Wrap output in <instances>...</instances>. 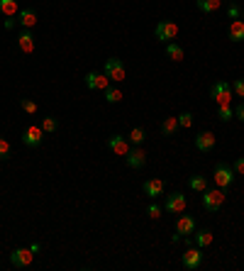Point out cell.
Instances as JSON below:
<instances>
[{
  "label": "cell",
  "mask_w": 244,
  "mask_h": 271,
  "mask_svg": "<svg viewBox=\"0 0 244 271\" xmlns=\"http://www.w3.org/2000/svg\"><path fill=\"white\" fill-rule=\"evenodd\" d=\"M225 203V191L222 188H212V191H203V208L207 213H217Z\"/></svg>",
  "instance_id": "cell-1"
},
{
  "label": "cell",
  "mask_w": 244,
  "mask_h": 271,
  "mask_svg": "<svg viewBox=\"0 0 244 271\" xmlns=\"http://www.w3.org/2000/svg\"><path fill=\"white\" fill-rule=\"evenodd\" d=\"M178 25L176 22H171V20H161L159 25H156V30H154V37L159 39V42H164V44H169V42H173L176 37H178Z\"/></svg>",
  "instance_id": "cell-2"
},
{
  "label": "cell",
  "mask_w": 244,
  "mask_h": 271,
  "mask_svg": "<svg viewBox=\"0 0 244 271\" xmlns=\"http://www.w3.org/2000/svg\"><path fill=\"white\" fill-rule=\"evenodd\" d=\"M232 83H227V81H217L212 88H210V98L217 103V105H229L232 103Z\"/></svg>",
  "instance_id": "cell-3"
},
{
  "label": "cell",
  "mask_w": 244,
  "mask_h": 271,
  "mask_svg": "<svg viewBox=\"0 0 244 271\" xmlns=\"http://www.w3.org/2000/svg\"><path fill=\"white\" fill-rule=\"evenodd\" d=\"M234 176H237V174H234V169H232L229 164L220 162L215 166V183H217V188H222V191L229 188V186L234 183Z\"/></svg>",
  "instance_id": "cell-4"
},
{
  "label": "cell",
  "mask_w": 244,
  "mask_h": 271,
  "mask_svg": "<svg viewBox=\"0 0 244 271\" xmlns=\"http://www.w3.org/2000/svg\"><path fill=\"white\" fill-rule=\"evenodd\" d=\"M105 76L110 78V81H115V83H122L125 81V66H122V59H117V56H113V59H108L105 61Z\"/></svg>",
  "instance_id": "cell-5"
},
{
  "label": "cell",
  "mask_w": 244,
  "mask_h": 271,
  "mask_svg": "<svg viewBox=\"0 0 244 271\" xmlns=\"http://www.w3.org/2000/svg\"><path fill=\"white\" fill-rule=\"evenodd\" d=\"M86 88L88 90H108L110 88V78L105 76V73H95V71H91V73H86Z\"/></svg>",
  "instance_id": "cell-6"
},
{
  "label": "cell",
  "mask_w": 244,
  "mask_h": 271,
  "mask_svg": "<svg viewBox=\"0 0 244 271\" xmlns=\"http://www.w3.org/2000/svg\"><path fill=\"white\" fill-rule=\"evenodd\" d=\"M42 140H44V132H42V127H39V125L25 127V132H22V142H25V147L37 149V147L42 145Z\"/></svg>",
  "instance_id": "cell-7"
},
{
  "label": "cell",
  "mask_w": 244,
  "mask_h": 271,
  "mask_svg": "<svg viewBox=\"0 0 244 271\" xmlns=\"http://www.w3.org/2000/svg\"><path fill=\"white\" fill-rule=\"evenodd\" d=\"M164 208H166L169 213H173V215H181L188 208V198L183 193H171L169 198H166V205H164Z\"/></svg>",
  "instance_id": "cell-8"
},
{
  "label": "cell",
  "mask_w": 244,
  "mask_h": 271,
  "mask_svg": "<svg viewBox=\"0 0 244 271\" xmlns=\"http://www.w3.org/2000/svg\"><path fill=\"white\" fill-rule=\"evenodd\" d=\"M32 259H35V252H32V249H15V252L10 254V264H13L15 269H25V266H30Z\"/></svg>",
  "instance_id": "cell-9"
},
{
  "label": "cell",
  "mask_w": 244,
  "mask_h": 271,
  "mask_svg": "<svg viewBox=\"0 0 244 271\" xmlns=\"http://www.w3.org/2000/svg\"><path fill=\"white\" fill-rule=\"evenodd\" d=\"M181 264H183V269H188V271L200 269V264H203V252H200V247H198V249H188V252L181 256Z\"/></svg>",
  "instance_id": "cell-10"
},
{
  "label": "cell",
  "mask_w": 244,
  "mask_h": 271,
  "mask_svg": "<svg viewBox=\"0 0 244 271\" xmlns=\"http://www.w3.org/2000/svg\"><path fill=\"white\" fill-rule=\"evenodd\" d=\"M164 188H166V186H164V181L161 179H147L144 181V183H142V191H144V196H147V198H159V196H161V193H164Z\"/></svg>",
  "instance_id": "cell-11"
},
{
  "label": "cell",
  "mask_w": 244,
  "mask_h": 271,
  "mask_svg": "<svg viewBox=\"0 0 244 271\" xmlns=\"http://www.w3.org/2000/svg\"><path fill=\"white\" fill-rule=\"evenodd\" d=\"M18 22L22 30H32L37 25V10L35 8H22L18 13Z\"/></svg>",
  "instance_id": "cell-12"
},
{
  "label": "cell",
  "mask_w": 244,
  "mask_h": 271,
  "mask_svg": "<svg viewBox=\"0 0 244 271\" xmlns=\"http://www.w3.org/2000/svg\"><path fill=\"white\" fill-rule=\"evenodd\" d=\"M195 227H198V222H195V217L193 215H183L178 217V222H176V232L183 237V235H193L195 232Z\"/></svg>",
  "instance_id": "cell-13"
},
{
  "label": "cell",
  "mask_w": 244,
  "mask_h": 271,
  "mask_svg": "<svg viewBox=\"0 0 244 271\" xmlns=\"http://www.w3.org/2000/svg\"><path fill=\"white\" fill-rule=\"evenodd\" d=\"M125 162H127V166H132V169H142V166L147 164V154H144L139 147H134V149H130V152L125 154Z\"/></svg>",
  "instance_id": "cell-14"
},
{
  "label": "cell",
  "mask_w": 244,
  "mask_h": 271,
  "mask_svg": "<svg viewBox=\"0 0 244 271\" xmlns=\"http://www.w3.org/2000/svg\"><path fill=\"white\" fill-rule=\"evenodd\" d=\"M215 142H217V137H215L212 132H200V134L195 137V149H200V152H212V149H215Z\"/></svg>",
  "instance_id": "cell-15"
},
{
  "label": "cell",
  "mask_w": 244,
  "mask_h": 271,
  "mask_svg": "<svg viewBox=\"0 0 244 271\" xmlns=\"http://www.w3.org/2000/svg\"><path fill=\"white\" fill-rule=\"evenodd\" d=\"M18 47H20V52H25V54H32V52H35V37H32V30H22V32H20Z\"/></svg>",
  "instance_id": "cell-16"
},
{
  "label": "cell",
  "mask_w": 244,
  "mask_h": 271,
  "mask_svg": "<svg viewBox=\"0 0 244 271\" xmlns=\"http://www.w3.org/2000/svg\"><path fill=\"white\" fill-rule=\"evenodd\" d=\"M108 147L113 149L117 157H125V154L130 152V142H127L125 137H120V134H113V137L108 140Z\"/></svg>",
  "instance_id": "cell-17"
},
{
  "label": "cell",
  "mask_w": 244,
  "mask_h": 271,
  "mask_svg": "<svg viewBox=\"0 0 244 271\" xmlns=\"http://www.w3.org/2000/svg\"><path fill=\"white\" fill-rule=\"evenodd\" d=\"M20 13L18 0H0V15L3 18H15Z\"/></svg>",
  "instance_id": "cell-18"
},
{
  "label": "cell",
  "mask_w": 244,
  "mask_h": 271,
  "mask_svg": "<svg viewBox=\"0 0 244 271\" xmlns=\"http://www.w3.org/2000/svg\"><path fill=\"white\" fill-rule=\"evenodd\" d=\"M193 235H195V237H193V242H195V244H198L200 249H205V247H210V244H212V239H215L210 230H195Z\"/></svg>",
  "instance_id": "cell-19"
},
{
  "label": "cell",
  "mask_w": 244,
  "mask_h": 271,
  "mask_svg": "<svg viewBox=\"0 0 244 271\" xmlns=\"http://www.w3.org/2000/svg\"><path fill=\"white\" fill-rule=\"evenodd\" d=\"M229 39L232 42H244V20H232L229 25Z\"/></svg>",
  "instance_id": "cell-20"
},
{
  "label": "cell",
  "mask_w": 244,
  "mask_h": 271,
  "mask_svg": "<svg viewBox=\"0 0 244 271\" xmlns=\"http://www.w3.org/2000/svg\"><path fill=\"white\" fill-rule=\"evenodd\" d=\"M195 5H198V10L200 13H217L220 10V5H222V0H195Z\"/></svg>",
  "instance_id": "cell-21"
},
{
  "label": "cell",
  "mask_w": 244,
  "mask_h": 271,
  "mask_svg": "<svg viewBox=\"0 0 244 271\" xmlns=\"http://www.w3.org/2000/svg\"><path fill=\"white\" fill-rule=\"evenodd\" d=\"M166 56H169L171 61H183V49H181V44H176V42H169L166 44Z\"/></svg>",
  "instance_id": "cell-22"
},
{
  "label": "cell",
  "mask_w": 244,
  "mask_h": 271,
  "mask_svg": "<svg viewBox=\"0 0 244 271\" xmlns=\"http://www.w3.org/2000/svg\"><path fill=\"white\" fill-rule=\"evenodd\" d=\"M176 129H178V117H166V120L161 122V134H164V137H171Z\"/></svg>",
  "instance_id": "cell-23"
},
{
  "label": "cell",
  "mask_w": 244,
  "mask_h": 271,
  "mask_svg": "<svg viewBox=\"0 0 244 271\" xmlns=\"http://www.w3.org/2000/svg\"><path fill=\"white\" fill-rule=\"evenodd\" d=\"M188 186H190V191L203 193V191L207 188V179L205 176H190V179H188Z\"/></svg>",
  "instance_id": "cell-24"
},
{
  "label": "cell",
  "mask_w": 244,
  "mask_h": 271,
  "mask_svg": "<svg viewBox=\"0 0 244 271\" xmlns=\"http://www.w3.org/2000/svg\"><path fill=\"white\" fill-rule=\"evenodd\" d=\"M39 127H42L44 134H52V132H57L59 129V122H57V117H42Z\"/></svg>",
  "instance_id": "cell-25"
},
{
  "label": "cell",
  "mask_w": 244,
  "mask_h": 271,
  "mask_svg": "<svg viewBox=\"0 0 244 271\" xmlns=\"http://www.w3.org/2000/svg\"><path fill=\"white\" fill-rule=\"evenodd\" d=\"M144 140H147V132H144L142 127H134V129L130 132V142H132L134 147H139L142 142H144Z\"/></svg>",
  "instance_id": "cell-26"
},
{
  "label": "cell",
  "mask_w": 244,
  "mask_h": 271,
  "mask_svg": "<svg viewBox=\"0 0 244 271\" xmlns=\"http://www.w3.org/2000/svg\"><path fill=\"white\" fill-rule=\"evenodd\" d=\"M103 95H105V100H108L110 105H115V103H120V100H122V90H120V88H108V90H103Z\"/></svg>",
  "instance_id": "cell-27"
},
{
  "label": "cell",
  "mask_w": 244,
  "mask_h": 271,
  "mask_svg": "<svg viewBox=\"0 0 244 271\" xmlns=\"http://www.w3.org/2000/svg\"><path fill=\"white\" fill-rule=\"evenodd\" d=\"M217 115H220L222 122H229V120L234 117V108H232V105H217Z\"/></svg>",
  "instance_id": "cell-28"
},
{
  "label": "cell",
  "mask_w": 244,
  "mask_h": 271,
  "mask_svg": "<svg viewBox=\"0 0 244 271\" xmlns=\"http://www.w3.org/2000/svg\"><path fill=\"white\" fill-rule=\"evenodd\" d=\"M20 108L25 110L27 115H35V112H37V103H35V100H27V98H25V100H20Z\"/></svg>",
  "instance_id": "cell-29"
},
{
  "label": "cell",
  "mask_w": 244,
  "mask_h": 271,
  "mask_svg": "<svg viewBox=\"0 0 244 271\" xmlns=\"http://www.w3.org/2000/svg\"><path fill=\"white\" fill-rule=\"evenodd\" d=\"M178 127H193V115L190 112H181V117H178Z\"/></svg>",
  "instance_id": "cell-30"
},
{
  "label": "cell",
  "mask_w": 244,
  "mask_h": 271,
  "mask_svg": "<svg viewBox=\"0 0 244 271\" xmlns=\"http://www.w3.org/2000/svg\"><path fill=\"white\" fill-rule=\"evenodd\" d=\"M10 157V145L5 137H0V159H8Z\"/></svg>",
  "instance_id": "cell-31"
},
{
  "label": "cell",
  "mask_w": 244,
  "mask_h": 271,
  "mask_svg": "<svg viewBox=\"0 0 244 271\" xmlns=\"http://www.w3.org/2000/svg\"><path fill=\"white\" fill-rule=\"evenodd\" d=\"M232 93H237L239 98H244V78H237V81L232 83Z\"/></svg>",
  "instance_id": "cell-32"
},
{
  "label": "cell",
  "mask_w": 244,
  "mask_h": 271,
  "mask_svg": "<svg viewBox=\"0 0 244 271\" xmlns=\"http://www.w3.org/2000/svg\"><path fill=\"white\" fill-rule=\"evenodd\" d=\"M147 215H149L151 220H156V217H161V208H159L156 203H151L149 208H147Z\"/></svg>",
  "instance_id": "cell-33"
},
{
  "label": "cell",
  "mask_w": 244,
  "mask_h": 271,
  "mask_svg": "<svg viewBox=\"0 0 244 271\" xmlns=\"http://www.w3.org/2000/svg\"><path fill=\"white\" fill-rule=\"evenodd\" d=\"M232 169H234V174H237V176H244V157H237V162H234Z\"/></svg>",
  "instance_id": "cell-34"
},
{
  "label": "cell",
  "mask_w": 244,
  "mask_h": 271,
  "mask_svg": "<svg viewBox=\"0 0 244 271\" xmlns=\"http://www.w3.org/2000/svg\"><path fill=\"white\" fill-rule=\"evenodd\" d=\"M234 117H239V120L244 122V103H239V105L234 108Z\"/></svg>",
  "instance_id": "cell-35"
},
{
  "label": "cell",
  "mask_w": 244,
  "mask_h": 271,
  "mask_svg": "<svg viewBox=\"0 0 244 271\" xmlns=\"http://www.w3.org/2000/svg\"><path fill=\"white\" fill-rule=\"evenodd\" d=\"M229 18L232 20L239 18V8H237V5H229Z\"/></svg>",
  "instance_id": "cell-36"
},
{
  "label": "cell",
  "mask_w": 244,
  "mask_h": 271,
  "mask_svg": "<svg viewBox=\"0 0 244 271\" xmlns=\"http://www.w3.org/2000/svg\"><path fill=\"white\" fill-rule=\"evenodd\" d=\"M13 25H15V20H13V18H5V30H10Z\"/></svg>",
  "instance_id": "cell-37"
},
{
  "label": "cell",
  "mask_w": 244,
  "mask_h": 271,
  "mask_svg": "<svg viewBox=\"0 0 244 271\" xmlns=\"http://www.w3.org/2000/svg\"><path fill=\"white\" fill-rule=\"evenodd\" d=\"M222 3H225V0H222Z\"/></svg>",
  "instance_id": "cell-38"
}]
</instances>
